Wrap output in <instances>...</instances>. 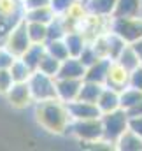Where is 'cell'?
Masks as SVG:
<instances>
[{"label":"cell","instance_id":"cell-1","mask_svg":"<svg viewBox=\"0 0 142 151\" xmlns=\"http://www.w3.org/2000/svg\"><path fill=\"white\" fill-rule=\"evenodd\" d=\"M34 116L42 130L55 135H63L70 123L67 106L58 99L34 102Z\"/></svg>","mask_w":142,"mask_h":151},{"label":"cell","instance_id":"cell-2","mask_svg":"<svg viewBox=\"0 0 142 151\" xmlns=\"http://www.w3.org/2000/svg\"><path fill=\"white\" fill-rule=\"evenodd\" d=\"M65 134H70L82 144H91L102 139V123L100 118H90V119H70Z\"/></svg>","mask_w":142,"mask_h":151},{"label":"cell","instance_id":"cell-3","mask_svg":"<svg viewBox=\"0 0 142 151\" xmlns=\"http://www.w3.org/2000/svg\"><path fill=\"white\" fill-rule=\"evenodd\" d=\"M100 123H102V139L114 148L118 137L128 128V114L119 107L116 111L104 113L100 116Z\"/></svg>","mask_w":142,"mask_h":151},{"label":"cell","instance_id":"cell-4","mask_svg":"<svg viewBox=\"0 0 142 151\" xmlns=\"http://www.w3.org/2000/svg\"><path fill=\"white\" fill-rule=\"evenodd\" d=\"M109 30L123 39L126 44H132L142 37V18H109Z\"/></svg>","mask_w":142,"mask_h":151},{"label":"cell","instance_id":"cell-5","mask_svg":"<svg viewBox=\"0 0 142 151\" xmlns=\"http://www.w3.org/2000/svg\"><path fill=\"white\" fill-rule=\"evenodd\" d=\"M32 100L34 102H42V100H51L56 99V90H55V77L46 76L39 70H34L30 77L27 79Z\"/></svg>","mask_w":142,"mask_h":151},{"label":"cell","instance_id":"cell-6","mask_svg":"<svg viewBox=\"0 0 142 151\" xmlns=\"http://www.w3.org/2000/svg\"><path fill=\"white\" fill-rule=\"evenodd\" d=\"M30 44H32V42H30L28 32H27V21L21 18V19L9 30V34L5 35L2 46H4L9 53H12L16 58H19V56L27 51V47H28Z\"/></svg>","mask_w":142,"mask_h":151},{"label":"cell","instance_id":"cell-7","mask_svg":"<svg viewBox=\"0 0 142 151\" xmlns=\"http://www.w3.org/2000/svg\"><path fill=\"white\" fill-rule=\"evenodd\" d=\"M23 18V5L18 0H0V46L9 30Z\"/></svg>","mask_w":142,"mask_h":151},{"label":"cell","instance_id":"cell-8","mask_svg":"<svg viewBox=\"0 0 142 151\" xmlns=\"http://www.w3.org/2000/svg\"><path fill=\"white\" fill-rule=\"evenodd\" d=\"M4 97L9 102V106H12L14 109H27V107L34 106L32 93H30V88H28L27 81L12 83V86L7 90V93Z\"/></svg>","mask_w":142,"mask_h":151},{"label":"cell","instance_id":"cell-9","mask_svg":"<svg viewBox=\"0 0 142 151\" xmlns=\"http://www.w3.org/2000/svg\"><path fill=\"white\" fill-rule=\"evenodd\" d=\"M82 79H62L55 77V90H56V99L63 104H69L77 99L79 90H81Z\"/></svg>","mask_w":142,"mask_h":151},{"label":"cell","instance_id":"cell-10","mask_svg":"<svg viewBox=\"0 0 142 151\" xmlns=\"http://www.w3.org/2000/svg\"><path fill=\"white\" fill-rule=\"evenodd\" d=\"M65 106H67L70 119H90V118H100L102 116L100 109L93 102H84V100L75 99Z\"/></svg>","mask_w":142,"mask_h":151},{"label":"cell","instance_id":"cell-11","mask_svg":"<svg viewBox=\"0 0 142 151\" xmlns=\"http://www.w3.org/2000/svg\"><path fill=\"white\" fill-rule=\"evenodd\" d=\"M112 60L109 58H98L95 63H91L90 67H86L84 72V81H91V83H98V84H105L107 83V76L110 70Z\"/></svg>","mask_w":142,"mask_h":151},{"label":"cell","instance_id":"cell-12","mask_svg":"<svg viewBox=\"0 0 142 151\" xmlns=\"http://www.w3.org/2000/svg\"><path fill=\"white\" fill-rule=\"evenodd\" d=\"M84 72H86V67L81 63V60L77 56H69V58L60 62V69H58L56 77H62V79H82Z\"/></svg>","mask_w":142,"mask_h":151},{"label":"cell","instance_id":"cell-13","mask_svg":"<svg viewBox=\"0 0 142 151\" xmlns=\"http://www.w3.org/2000/svg\"><path fill=\"white\" fill-rule=\"evenodd\" d=\"M116 0H88L82 7L84 12H88L93 18H100V19H109L112 16Z\"/></svg>","mask_w":142,"mask_h":151},{"label":"cell","instance_id":"cell-14","mask_svg":"<svg viewBox=\"0 0 142 151\" xmlns=\"http://www.w3.org/2000/svg\"><path fill=\"white\" fill-rule=\"evenodd\" d=\"M95 104H97V107L100 109L102 114L119 109V91L110 88V86H104Z\"/></svg>","mask_w":142,"mask_h":151},{"label":"cell","instance_id":"cell-15","mask_svg":"<svg viewBox=\"0 0 142 151\" xmlns=\"http://www.w3.org/2000/svg\"><path fill=\"white\" fill-rule=\"evenodd\" d=\"M63 42L67 46V51H69V56H79L81 51L84 49V46L88 44V37L82 30H69L65 35H63Z\"/></svg>","mask_w":142,"mask_h":151},{"label":"cell","instance_id":"cell-16","mask_svg":"<svg viewBox=\"0 0 142 151\" xmlns=\"http://www.w3.org/2000/svg\"><path fill=\"white\" fill-rule=\"evenodd\" d=\"M114 148L119 151H141L142 150V139L133 134L130 128H126L119 137L118 141L114 142Z\"/></svg>","mask_w":142,"mask_h":151},{"label":"cell","instance_id":"cell-17","mask_svg":"<svg viewBox=\"0 0 142 151\" xmlns=\"http://www.w3.org/2000/svg\"><path fill=\"white\" fill-rule=\"evenodd\" d=\"M114 63H116V65H119V67H121L123 70H126L128 74H130L133 69H137V67L141 65L139 56H137L135 49H133L130 44H126V46H125V49L119 53V56L114 60Z\"/></svg>","mask_w":142,"mask_h":151},{"label":"cell","instance_id":"cell-18","mask_svg":"<svg viewBox=\"0 0 142 151\" xmlns=\"http://www.w3.org/2000/svg\"><path fill=\"white\" fill-rule=\"evenodd\" d=\"M104 40H105V56L109 60L114 62L119 56V53L125 49L126 42L119 37V35H116L114 32H110V30H107L105 34H104Z\"/></svg>","mask_w":142,"mask_h":151},{"label":"cell","instance_id":"cell-19","mask_svg":"<svg viewBox=\"0 0 142 151\" xmlns=\"http://www.w3.org/2000/svg\"><path fill=\"white\" fill-rule=\"evenodd\" d=\"M56 14L53 12V9L49 5L44 7H35V9H25L23 11V19L25 21H37V23H44L47 25Z\"/></svg>","mask_w":142,"mask_h":151},{"label":"cell","instance_id":"cell-20","mask_svg":"<svg viewBox=\"0 0 142 151\" xmlns=\"http://www.w3.org/2000/svg\"><path fill=\"white\" fill-rule=\"evenodd\" d=\"M139 4H141V0H116L112 16H116V18H135V16H139Z\"/></svg>","mask_w":142,"mask_h":151},{"label":"cell","instance_id":"cell-21","mask_svg":"<svg viewBox=\"0 0 142 151\" xmlns=\"http://www.w3.org/2000/svg\"><path fill=\"white\" fill-rule=\"evenodd\" d=\"M105 86H110V88H114V90H118V91L123 90L125 86H128V72L123 70L119 65H116V63L112 62L110 70H109V76H107Z\"/></svg>","mask_w":142,"mask_h":151},{"label":"cell","instance_id":"cell-22","mask_svg":"<svg viewBox=\"0 0 142 151\" xmlns=\"http://www.w3.org/2000/svg\"><path fill=\"white\" fill-rule=\"evenodd\" d=\"M44 53H46V47H44V44H37V42H32L28 47H27V51L19 56L32 70H37V65H39V62H40V58L44 56Z\"/></svg>","mask_w":142,"mask_h":151},{"label":"cell","instance_id":"cell-23","mask_svg":"<svg viewBox=\"0 0 142 151\" xmlns=\"http://www.w3.org/2000/svg\"><path fill=\"white\" fill-rule=\"evenodd\" d=\"M142 99V91L132 86H125L123 90H119V107L123 111H130L139 100Z\"/></svg>","mask_w":142,"mask_h":151},{"label":"cell","instance_id":"cell-24","mask_svg":"<svg viewBox=\"0 0 142 151\" xmlns=\"http://www.w3.org/2000/svg\"><path fill=\"white\" fill-rule=\"evenodd\" d=\"M104 86H105V84H98V83H91V81H84V79H82L77 99H79V100H84V102H93V104H95Z\"/></svg>","mask_w":142,"mask_h":151},{"label":"cell","instance_id":"cell-25","mask_svg":"<svg viewBox=\"0 0 142 151\" xmlns=\"http://www.w3.org/2000/svg\"><path fill=\"white\" fill-rule=\"evenodd\" d=\"M27 32H28L30 42L44 44V42L47 40V25H44V23L27 21Z\"/></svg>","mask_w":142,"mask_h":151},{"label":"cell","instance_id":"cell-26","mask_svg":"<svg viewBox=\"0 0 142 151\" xmlns=\"http://www.w3.org/2000/svg\"><path fill=\"white\" fill-rule=\"evenodd\" d=\"M44 47H46V53L51 55L53 58L56 60H65L69 58V51H67V46L63 42V39H55V40H46L44 42Z\"/></svg>","mask_w":142,"mask_h":151},{"label":"cell","instance_id":"cell-27","mask_svg":"<svg viewBox=\"0 0 142 151\" xmlns=\"http://www.w3.org/2000/svg\"><path fill=\"white\" fill-rule=\"evenodd\" d=\"M9 72H11V77H12L14 83H21V81H27L34 70H32L21 58H16V60L12 62V65L9 67Z\"/></svg>","mask_w":142,"mask_h":151},{"label":"cell","instance_id":"cell-28","mask_svg":"<svg viewBox=\"0 0 142 151\" xmlns=\"http://www.w3.org/2000/svg\"><path fill=\"white\" fill-rule=\"evenodd\" d=\"M58 69H60V60L53 58L47 53H44V56L40 58V62L37 65V70L39 72H42V74H46V76H51V77H56Z\"/></svg>","mask_w":142,"mask_h":151},{"label":"cell","instance_id":"cell-29","mask_svg":"<svg viewBox=\"0 0 142 151\" xmlns=\"http://www.w3.org/2000/svg\"><path fill=\"white\" fill-rule=\"evenodd\" d=\"M79 5V0H49V7L56 16H69Z\"/></svg>","mask_w":142,"mask_h":151},{"label":"cell","instance_id":"cell-30","mask_svg":"<svg viewBox=\"0 0 142 151\" xmlns=\"http://www.w3.org/2000/svg\"><path fill=\"white\" fill-rule=\"evenodd\" d=\"M77 58L81 60V63H82L84 67H90V65H91V63H95L100 56H98V53L95 51V47L91 46V42L88 40V44L84 46V49L81 51V55H79Z\"/></svg>","mask_w":142,"mask_h":151},{"label":"cell","instance_id":"cell-31","mask_svg":"<svg viewBox=\"0 0 142 151\" xmlns=\"http://www.w3.org/2000/svg\"><path fill=\"white\" fill-rule=\"evenodd\" d=\"M128 86L137 88L139 91H142V65H139L137 69H133L128 74Z\"/></svg>","mask_w":142,"mask_h":151},{"label":"cell","instance_id":"cell-32","mask_svg":"<svg viewBox=\"0 0 142 151\" xmlns=\"http://www.w3.org/2000/svg\"><path fill=\"white\" fill-rule=\"evenodd\" d=\"M12 77H11V72L9 69H0V95H5L7 90L12 86Z\"/></svg>","mask_w":142,"mask_h":151},{"label":"cell","instance_id":"cell-33","mask_svg":"<svg viewBox=\"0 0 142 151\" xmlns=\"http://www.w3.org/2000/svg\"><path fill=\"white\" fill-rule=\"evenodd\" d=\"M14 60H16V56L12 53H9L4 46H0V69H9Z\"/></svg>","mask_w":142,"mask_h":151},{"label":"cell","instance_id":"cell-34","mask_svg":"<svg viewBox=\"0 0 142 151\" xmlns=\"http://www.w3.org/2000/svg\"><path fill=\"white\" fill-rule=\"evenodd\" d=\"M128 128L142 139V116H128Z\"/></svg>","mask_w":142,"mask_h":151},{"label":"cell","instance_id":"cell-35","mask_svg":"<svg viewBox=\"0 0 142 151\" xmlns=\"http://www.w3.org/2000/svg\"><path fill=\"white\" fill-rule=\"evenodd\" d=\"M21 5H23V11H25V9H35V7L49 5V0H23Z\"/></svg>","mask_w":142,"mask_h":151},{"label":"cell","instance_id":"cell-36","mask_svg":"<svg viewBox=\"0 0 142 151\" xmlns=\"http://www.w3.org/2000/svg\"><path fill=\"white\" fill-rule=\"evenodd\" d=\"M126 114H128V116H142V99L130 109V111H126Z\"/></svg>","mask_w":142,"mask_h":151},{"label":"cell","instance_id":"cell-37","mask_svg":"<svg viewBox=\"0 0 142 151\" xmlns=\"http://www.w3.org/2000/svg\"><path fill=\"white\" fill-rule=\"evenodd\" d=\"M130 46L135 49V53H137V56H139V62H141V65H142V37L139 39V40H135V42H132Z\"/></svg>","mask_w":142,"mask_h":151},{"label":"cell","instance_id":"cell-38","mask_svg":"<svg viewBox=\"0 0 142 151\" xmlns=\"http://www.w3.org/2000/svg\"><path fill=\"white\" fill-rule=\"evenodd\" d=\"M139 18H142V0H141V4H139Z\"/></svg>","mask_w":142,"mask_h":151},{"label":"cell","instance_id":"cell-39","mask_svg":"<svg viewBox=\"0 0 142 151\" xmlns=\"http://www.w3.org/2000/svg\"><path fill=\"white\" fill-rule=\"evenodd\" d=\"M86 2H88V0H79V4H81V5H84Z\"/></svg>","mask_w":142,"mask_h":151},{"label":"cell","instance_id":"cell-40","mask_svg":"<svg viewBox=\"0 0 142 151\" xmlns=\"http://www.w3.org/2000/svg\"><path fill=\"white\" fill-rule=\"evenodd\" d=\"M18 2H23V0H18Z\"/></svg>","mask_w":142,"mask_h":151}]
</instances>
